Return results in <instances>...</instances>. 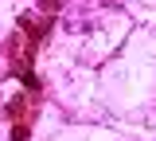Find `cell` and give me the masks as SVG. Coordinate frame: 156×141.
Here are the masks:
<instances>
[{
	"label": "cell",
	"mask_w": 156,
	"mask_h": 141,
	"mask_svg": "<svg viewBox=\"0 0 156 141\" xmlns=\"http://www.w3.org/2000/svg\"><path fill=\"white\" fill-rule=\"evenodd\" d=\"M27 133H31V125H27V121H16V125H12V137H16V141H23Z\"/></svg>",
	"instance_id": "1"
},
{
	"label": "cell",
	"mask_w": 156,
	"mask_h": 141,
	"mask_svg": "<svg viewBox=\"0 0 156 141\" xmlns=\"http://www.w3.org/2000/svg\"><path fill=\"white\" fill-rule=\"evenodd\" d=\"M39 8H43V12H47V16H55L58 8H62V0H39Z\"/></svg>",
	"instance_id": "2"
},
{
	"label": "cell",
	"mask_w": 156,
	"mask_h": 141,
	"mask_svg": "<svg viewBox=\"0 0 156 141\" xmlns=\"http://www.w3.org/2000/svg\"><path fill=\"white\" fill-rule=\"evenodd\" d=\"M101 4H109V8H117V4H121V0H101Z\"/></svg>",
	"instance_id": "3"
}]
</instances>
